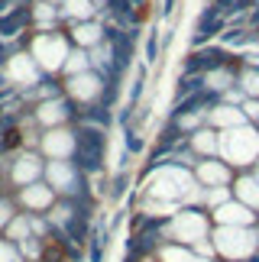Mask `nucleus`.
Here are the masks:
<instances>
[{"label": "nucleus", "mask_w": 259, "mask_h": 262, "mask_svg": "<svg viewBox=\"0 0 259 262\" xmlns=\"http://www.w3.org/2000/svg\"><path fill=\"white\" fill-rule=\"evenodd\" d=\"M7 217H10V207L0 204V224H7Z\"/></svg>", "instance_id": "412c9836"}, {"label": "nucleus", "mask_w": 259, "mask_h": 262, "mask_svg": "<svg viewBox=\"0 0 259 262\" xmlns=\"http://www.w3.org/2000/svg\"><path fill=\"white\" fill-rule=\"evenodd\" d=\"M39 175V159L36 156H23L19 159V165L13 168V178L16 181H33Z\"/></svg>", "instance_id": "39448f33"}, {"label": "nucleus", "mask_w": 259, "mask_h": 262, "mask_svg": "<svg viewBox=\"0 0 259 262\" xmlns=\"http://www.w3.org/2000/svg\"><path fill=\"white\" fill-rule=\"evenodd\" d=\"M236 194H240L243 201H250L253 207H259V188H256V181H240V185H236Z\"/></svg>", "instance_id": "9d476101"}, {"label": "nucleus", "mask_w": 259, "mask_h": 262, "mask_svg": "<svg viewBox=\"0 0 259 262\" xmlns=\"http://www.w3.org/2000/svg\"><path fill=\"white\" fill-rule=\"evenodd\" d=\"M49 175H52V181L58 188H72V178H75V172L68 165H52L49 168Z\"/></svg>", "instance_id": "1a4fd4ad"}, {"label": "nucleus", "mask_w": 259, "mask_h": 262, "mask_svg": "<svg viewBox=\"0 0 259 262\" xmlns=\"http://www.w3.org/2000/svg\"><path fill=\"white\" fill-rule=\"evenodd\" d=\"M146 49H149V62H153V58H156V36H149V46Z\"/></svg>", "instance_id": "6ab92c4d"}, {"label": "nucleus", "mask_w": 259, "mask_h": 262, "mask_svg": "<svg viewBox=\"0 0 259 262\" xmlns=\"http://www.w3.org/2000/svg\"><path fill=\"white\" fill-rule=\"evenodd\" d=\"M23 23H26V10H13L10 19H0V36H13Z\"/></svg>", "instance_id": "0eeeda50"}, {"label": "nucleus", "mask_w": 259, "mask_h": 262, "mask_svg": "<svg viewBox=\"0 0 259 262\" xmlns=\"http://www.w3.org/2000/svg\"><path fill=\"white\" fill-rule=\"evenodd\" d=\"M72 13H78V16H88V13H91V4H88V0H72Z\"/></svg>", "instance_id": "dca6fc26"}, {"label": "nucleus", "mask_w": 259, "mask_h": 262, "mask_svg": "<svg viewBox=\"0 0 259 262\" xmlns=\"http://www.w3.org/2000/svg\"><path fill=\"white\" fill-rule=\"evenodd\" d=\"M191 262H207V259H191Z\"/></svg>", "instance_id": "4be33fe9"}, {"label": "nucleus", "mask_w": 259, "mask_h": 262, "mask_svg": "<svg viewBox=\"0 0 259 262\" xmlns=\"http://www.w3.org/2000/svg\"><path fill=\"white\" fill-rule=\"evenodd\" d=\"M55 117H62V104H46L42 107V120H55Z\"/></svg>", "instance_id": "4468645a"}, {"label": "nucleus", "mask_w": 259, "mask_h": 262, "mask_svg": "<svg viewBox=\"0 0 259 262\" xmlns=\"http://www.w3.org/2000/svg\"><path fill=\"white\" fill-rule=\"evenodd\" d=\"M217 220H224V224H250L253 214L246 207H236V204H227L217 210Z\"/></svg>", "instance_id": "20e7f679"}, {"label": "nucleus", "mask_w": 259, "mask_h": 262, "mask_svg": "<svg viewBox=\"0 0 259 262\" xmlns=\"http://www.w3.org/2000/svg\"><path fill=\"white\" fill-rule=\"evenodd\" d=\"M227 58H230V55H227L224 49H207V52H195V55L185 62V72H211V68L217 72V68H224V65H227Z\"/></svg>", "instance_id": "7ed1b4c3"}, {"label": "nucleus", "mask_w": 259, "mask_h": 262, "mask_svg": "<svg viewBox=\"0 0 259 262\" xmlns=\"http://www.w3.org/2000/svg\"><path fill=\"white\" fill-rule=\"evenodd\" d=\"M78 39H81V42H94V39H97V29L94 26H81V29H78Z\"/></svg>", "instance_id": "2eb2a0df"}, {"label": "nucleus", "mask_w": 259, "mask_h": 262, "mask_svg": "<svg viewBox=\"0 0 259 262\" xmlns=\"http://www.w3.org/2000/svg\"><path fill=\"white\" fill-rule=\"evenodd\" d=\"M162 262H191L188 249H162Z\"/></svg>", "instance_id": "f8f14e48"}, {"label": "nucleus", "mask_w": 259, "mask_h": 262, "mask_svg": "<svg viewBox=\"0 0 259 262\" xmlns=\"http://www.w3.org/2000/svg\"><path fill=\"white\" fill-rule=\"evenodd\" d=\"M26 230H29V224H26V220H16V224L10 227V236H13V239H19V236L26 233Z\"/></svg>", "instance_id": "f3484780"}, {"label": "nucleus", "mask_w": 259, "mask_h": 262, "mask_svg": "<svg viewBox=\"0 0 259 262\" xmlns=\"http://www.w3.org/2000/svg\"><path fill=\"white\" fill-rule=\"evenodd\" d=\"M0 262H23V259H19V253H16L13 246L0 243Z\"/></svg>", "instance_id": "ddd939ff"}, {"label": "nucleus", "mask_w": 259, "mask_h": 262, "mask_svg": "<svg viewBox=\"0 0 259 262\" xmlns=\"http://www.w3.org/2000/svg\"><path fill=\"white\" fill-rule=\"evenodd\" d=\"M23 201H26L29 207H46L49 201H52V194H49V188H42V185H33V188H29L26 194H23Z\"/></svg>", "instance_id": "423d86ee"}, {"label": "nucleus", "mask_w": 259, "mask_h": 262, "mask_svg": "<svg viewBox=\"0 0 259 262\" xmlns=\"http://www.w3.org/2000/svg\"><path fill=\"white\" fill-rule=\"evenodd\" d=\"M172 10H175V0H165V7H162V16H172Z\"/></svg>", "instance_id": "aec40b11"}, {"label": "nucleus", "mask_w": 259, "mask_h": 262, "mask_svg": "<svg viewBox=\"0 0 259 262\" xmlns=\"http://www.w3.org/2000/svg\"><path fill=\"white\" fill-rule=\"evenodd\" d=\"M172 233L182 239V243H198V239L207 236V220L201 214H185L172 224Z\"/></svg>", "instance_id": "f03ea898"}, {"label": "nucleus", "mask_w": 259, "mask_h": 262, "mask_svg": "<svg viewBox=\"0 0 259 262\" xmlns=\"http://www.w3.org/2000/svg\"><path fill=\"white\" fill-rule=\"evenodd\" d=\"M217 253L227 259H250L256 253V236L243 227H227L217 233Z\"/></svg>", "instance_id": "f257e3e1"}, {"label": "nucleus", "mask_w": 259, "mask_h": 262, "mask_svg": "<svg viewBox=\"0 0 259 262\" xmlns=\"http://www.w3.org/2000/svg\"><path fill=\"white\" fill-rule=\"evenodd\" d=\"M107 4H111V16H117V19H126L130 10H133L130 0H107Z\"/></svg>", "instance_id": "9b49d317"}, {"label": "nucleus", "mask_w": 259, "mask_h": 262, "mask_svg": "<svg viewBox=\"0 0 259 262\" xmlns=\"http://www.w3.org/2000/svg\"><path fill=\"white\" fill-rule=\"evenodd\" d=\"M246 117H259V104L253 100V104H246Z\"/></svg>", "instance_id": "a211bd4d"}, {"label": "nucleus", "mask_w": 259, "mask_h": 262, "mask_svg": "<svg viewBox=\"0 0 259 262\" xmlns=\"http://www.w3.org/2000/svg\"><path fill=\"white\" fill-rule=\"evenodd\" d=\"M46 146H49V152H72V139H68V133H49L46 139Z\"/></svg>", "instance_id": "6e6552de"}]
</instances>
